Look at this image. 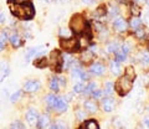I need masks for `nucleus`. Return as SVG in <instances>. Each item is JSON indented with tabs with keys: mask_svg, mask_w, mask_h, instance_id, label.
<instances>
[{
	"mask_svg": "<svg viewBox=\"0 0 149 129\" xmlns=\"http://www.w3.org/2000/svg\"><path fill=\"white\" fill-rule=\"evenodd\" d=\"M10 10L15 16L20 17V19L29 20L35 15V9L32 4L29 1L25 3H11L10 4Z\"/></svg>",
	"mask_w": 149,
	"mask_h": 129,
	"instance_id": "f257e3e1",
	"label": "nucleus"
},
{
	"mask_svg": "<svg viewBox=\"0 0 149 129\" xmlns=\"http://www.w3.org/2000/svg\"><path fill=\"white\" fill-rule=\"evenodd\" d=\"M132 88H133V80L125 75L123 77H120L114 85V89L117 91V93L119 96L128 94L129 91H132Z\"/></svg>",
	"mask_w": 149,
	"mask_h": 129,
	"instance_id": "f03ea898",
	"label": "nucleus"
},
{
	"mask_svg": "<svg viewBox=\"0 0 149 129\" xmlns=\"http://www.w3.org/2000/svg\"><path fill=\"white\" fill-rule=\"evenodd\" d=\"M86 26H87L86 19L83 15H81V14L73 15L71 21H70V27H71V30L74 32V34H81V32H83L86 29Z\"/></svg>",
	"mask_w": 149,
	"mask_h": 129,
	"instance_id": "7ed1b4c3",
	"label": "nucleus"
},
{
	"mask_svg": "<svg viewBox=\"0 0 149 129\" xmlns=\"http://www.w3.org/2000/svg\"><path fill=\"white\" fill-rule=\"evenodd\" d=\"M62 63H63V58L61 52L58 50H54L49 58V66L51 67V70L55 72H60L62 68Z\"/></svg>",
	"mask_w": 149,
	"mask_h": 129,
	"instance_id": "20e7f679",
	"label": "nucleus"
},
{
	"mask_svg": "<svg viewBox=\"0 0 149 129\" xmlns=\"http://www.w3.org/2000/svg\"><path fill=\"white\" fill-rule=\"evenodd\" d=\"M60 45L65 51H74V50L80 49V40L74 37H68V39H62L60 41Z\"/></svg>",
	"mask_w": 149,
	"mask_h": 129,
	"instance_id": "39448f33",
	"label": "nucleus"
},
{
	"mask_svg": "<svg viewBox=\"0 0 149 129\" xmlns=\"http://www.w3.org/2000/svg\"><path fill=\"white\" fill-rule=\"evenodd\" d=\"M26 121L31 127H34L35 124H37V121H39V113H37L36 109L30 108L27 110L26 112Z\"/></svg>",
	"mask_w": 149,
	"mask_h": 129,
	"instance_id": "423d86ee",
	"label": "nucleus"
},
{
	"mask_svg": "<svg viewBox=\"0 0 149 129\" xmlns=\"http://www.w3.org/2000/svg\"><path fill=\"white\" fill-rule=\"evenodd\" d=\"M40 82L39 81H36V80H30V81H27L26 83L24 85V91L25 92H29V93H31V92H36V91H39L40 89Z\"/></svg>",
	"mask_w": 149,
	"mask_h": 129,
	"instance_id": "0eeeda50",
	"label": "nucleus"
},
{
	"mask_svg": "<svg viewBox=\"0 0 149 129\" xmlns=\"http://www.w3.org/2000/svg\"><path fill=\"white\" fill-rule=\"evenodd\" d=\"M44 52H45L44 46H39V47H35V49H30L29 51L26 52V60H31V58L39 56V55L44 53Z\"/></svg>",
	"mask_w": 149,
	"mask_h": 129,
	"instance_id": "6e6552de",
	"label": "nucleus"
},
{
	"mask_svg": "<svg viewBox=\"0 0 149 129\" xmlns=\"http://www.w3.org/2000/svg\"><path fill=\"white\" fill-rule=\"evenodd\" d=\"M113 26L118 32H123L127 29V22H125L123 17H117V19H114V21H113Z\"/></svg>",
	"mask_w": 149,
	"mask_h": 129,
	"instance_id": "1a4fd4ad",
	"label": "nucleus"
},
{
	"mask_svg": "<svg viewBox=\"0 0 149 129\" xmlns=\"http://www.w3.org/2000/svg\"><path fill=\"white\" fill-rule=\"evenodd\" d=\"M104 71H106V67L102 63L96 62V63H93L91 66V73H92V75L101 76V75H103V73H104Z\"/></svg>",
	"mask_w": 149,
	"mask_h": 129,
	"instance_id": "9d476101",
	"label": "nucleus"
},
{
	"mask_svg": "<svg viewBox=\"0 0 149 129\" xmlns=\"http://www.w3.org/2000/svg\"><path fill=\"white\" fill-rule=\"evenodd\" d=\"M102 108H103L104 112H112L114 109V101L112 98L102 99Z\"/></svg>",
	"mask_w": 149,
	"mask_h": 129,
	"instance_id": "9b49d317",
	"label": "nucleus"
},
{
	"mask_svg": "<svg viewBox=\"0 0 149 129\" xmlns=\"http://www.w3.org/2000/svg\"><path fill=\"white\" fill-rule=\"evenodd\" d=\"M83 105H85L86 110H88L90 113H96L97 110H98V105H97L95 101H86Z\"/></svg>",
	"mask_w": 149,
	"mask_h": 129,
	"instance_id": "f8f14e48",
	"label": "nucleus"
},
{
	"mask_svg": "<svg viewBox=\"0 0 149 129\" xmlns=\"http://www.w3.org/2000/svg\"><path fill=\"white\" fill-rule=\"evenodd\" d=\"M55 109H57V112L62 113V112H66L67 110V103H66V99L65 98H61L60 97L58 101H57V104H56Z\"/></svg>",
	"mask_w": 149,
	"mask_h": 129,
	"instance_id": "ddd939ff",
	"label": "nucleus"
},
{
	"mask_svg": "<svg viewBox=\"0 0 149 129\" xmlns=\"http://www.w3.org/2000/svg\"><path fill=\"white\" fill-rule=\"evenodd\" d=\"M49 122H50V118L47 114H44V116L39 117V121H37V127L39 128H46L49 127Z\"/></svg>",
	"mask_w": 149,
	"mask_h": 129,
	"instance_id": "4468645a",
	"label": "nucleus"
},
{
	"mask_svg": "<svg viewBox=\"0 0 149 129\" xmlns=\"http://www.w3.org/2000/svg\"><path fill=\"white\" fill-rule=\"evenodd\" d=\"M9 41H10V44L14 47H19V46H21V44H22V40L17 34H13L10 36V39H9Z\"/></svg>",
	"mask_w": 149,
	"mask_h": 129,
	"instance_id": "2eb2a0df",
	"label": "nucleus"
},
{
	"mask_svg": "<svg viewBox=\"0 0 149 129\" xmlns=\"http://www.w3.org/2000/svg\"><path fill=\"white\" fill-rule=\"evenodd\" d=\"M111 71H112V73H113V75L118 76L119 73L122 72V67H120L119 62H117V61H112V62H111Z\"/></svg>",
	"mask_w": 149,
	"mask_h": 129,
	"instance_id": "dca6fc26",
	"label": "nucleus"
},
{
	"mask_svg": "<svg viewBox=\"0 0 149 129\" xmlns=\"http://www.w3.org/2000/svg\"><path fill=\"white\" fill-rule=\"evenodd\" d=\"M81 60H82V62L83 63H90L92 60H93V52L92 51H85V52H82L81 55Z\"/></svg>",
	"mask_w": 149,
	"mask_h": 129,
	"instance_id": "f3484780",
	"label": "nucleus"
},
{
	"mask_svg": "<svg viewBox=\"0 0 149 129\" xmlns=\"http://www.w3.org/2000/svg\"><path fill=\"white\" fill-rule=\"evenodd\" d=\"M139 61H141V64L144 68L149 67V53L148 52H142L141 57H139Z\"/></svg>",
	"mask_w": 149,
	"mask_h": 129,
	"instance_id": "a211bd4d",
	"label": "nucleus"
},
{
	"mask_svg": "<svg viewBox=\"0 0 149 129\" xmlns=\"http://www.w3.org/2000/svg\"><path fill=\"white\" fill-rule=\"evenodd\" d=\"M34 64H35L36 67H39V68H44V67H46L49 64V60L46 58V57H40V58L35 60Z\"/></svg>",
	"mask_w": 149,
	"mask_h": 129,
	"instance_id": "6ab92c4d",
	"label": "nucleus"
},
{
	"mask_svg": "<svg viewBox=\"0 0 149 129\" xmlns=\"http://www.w3.org/2000/svg\"><path fill=\"white\" fill-rule=\"evenodd\" d=\"M57 101H58V97H56L54 94H50L46 97V102H47V104L50 105L51 108H55L56 104H57Z\"/></svg>",
	"mask_w": 149,
	"mask_h": 129,
	"instance_id": "aec40b11",
	"label": "nucleus"
},
{
	"mask_svg": "<svg viewBox=\"0 0 149 129\" xmlns=\"http://www.w3.org/2000/svg\"><path fill=\"white\" fill-rule=\"evenodd\" d=\"M82 128H86V129H98L100 126L97 124V122L95 121V119H90V121H87L85 124H83Z\"/></svg>",
	"mask_w": 149,
	"mask_h": 129,
	"instance_id": "412c9836",
	"label": "nucleus"
},
{
	"mask_svg": "<svg viewBox=\"0 0 149 129\" xmlns=\"http://www.w3.org/2000/svg\"><path fill=\"white\" fill-rule=\"evenodd\" d=\"M50 88L51 91H58L60 89V82H58V78H51V81H50Z\"/></svg>",
	"mask_w": 149,
	"mask_h": 129,
	"instance_id": "4be33fe9",
	"label": "nucleus"
},
{
	"mask_svg": "<svg viewBox=\"0 0 149 129\" xmlns=\"http://www.w3.org/2000/svg\"><path fill=\"white\" fill-rule=\"evenodd\" d=\"M6 41H8V35H6L5 31H3L1 34H0V51H3V50H4Z\"/></svg>",
	"mask_w": 149,
	"mask_h": 129,
	"instance_id": "5701e85b",
	"label": "nucleus"
},
{
	"mask_svg": "<svg viewBox=\"0 0 149 129\" xmlns=\"http://www.w3.org/2000/svg\"><path fill=\"white\" fill-rule=\"evenodd\" d=\"M113 91H114V86L112 85V82H107V83L104 85V94L107 96H111L112 93H113Z\"/></svg>",
	"mask_w": 149,
	"mask_h": 129,
	"instance_id": "b1692460",
	"label": "nucleus"
},
{
	"mask_svg": "<svg viewBox=\"0 0 149 129\" xmlns=\"http://www.w3.org/2000/svg\"><path fill=\"white\" fill-rule=\"evenodd\" d=\"M141 25H142V20L139 19L138 16H134L133 19L130 20V26H132L134 30H137V29H138V27L141 26Z\"/></svg>",
	"mask_w": 149,
	"mask_h": 129,
	"instance_id": "393cba45",
	"label": "nucleus"
},
{
	"mask_svg": "<svg viewBox=\"0 0 149 129\" xmlns=\"http://www.w3.org/2000/svg\"><path fill=\"white\" fill-rule=\"evenodd\" d=\"M0 72H1V77H6L9 75V66L5 62H1L0 63Z\"/></svg>",
	"mask_w": 149,
	"mask_h": 129,
	"instance_id": "a878e982",
	"label": "nucleus"
},
{
	"mask_svg": "<svg viewBox=\"0 0 149 129\" xmlns=\"http://www.w3.org/2000/svg\"><path fill=\"white\" fill-rule=\"evenodd\" d=\"M130 11L134 16H139L141 15V6L138 5V4H133L132 6H130Z\"/></svg>",
	"mask_w": 149,
	"mask_h": 129,
	"instance_id": "bb28decb",
	"label": "nucleus"
},
{
	"mask_svg": "<svg viewBox=\"0 0 149 129\" xmlns=\"http://www.w3.org/2000/svg\"><path fill=\"white\" fill-rule=\"evenodd\" d=\"M107 12V8L104 5H101L96 9V16H104Z\"/></svg>",
	"mask_w": 149,
	"mask_h": 129,
	"instance_id": "cd10ccee",
	"label": "nucleus"
},
{
	"mask_svg": "<svg viewBox=\"0 0 149 129\" xmlns=\"http://www.w3.org/2000/svg\"><path fill=\"white\" fill-rule=\"evenodd\" d=\"M96 88H97V83H96V82H91V83L88 85L83 91H85V93H92V92L95 91Z\"/></svg>",
	"mask_w": 149,
	"mask_h": 129,
	"instance_id": "c85d7f7f",
	"label": "nucleus"
},
{
	"mask_svg": "<svg viewBox=\"0 0 149 129\" xmlns=\"http://www.w3.org/2000/svg\"><path fill=\"white\" fill-rule=\"evenodd\" d=\"M118 51V45L117 44H114V42H112V44H109V45H107V52H117Z\"/></svg>",
	"mask_w": 149,
	"mask_h": 129,
	"instance_id": "c756f323",
	"label": "nucleus"
},
{
	"mask_svg": "<svg viewBox=\"0 0 149 129\" xmlns=\"http://www.w3.org/2000/svg\"><path fill=\"white\" fill-rule=\"evenodd\" d=\"M125 76H128L129 78L134 80V77H136V73H134V68H133V67H130V66L125 68Z\"/></svg>",
	"mask_w": 149,
	"mask_h": 129,
	"instance_id": "7c9ffc66",
	"label": "nucleus"
},
{
	"mask_svg": "<svg viewBox=\"0 0 149 129\" xmlns=\"http://www.w3.org/2000/svg\"><path fill=\"white\" fill-rule=\"evenodd\" d=\"M146 35H147V32H146V30H143V29H138L136 30V36L137 37H139V39H143V37H146Z\"/></svg>",
	"mask_w": 149,
	"mask_h": 129,
	"instance_id": "2f4dec72",
	"label": "nucleus"
},
{
	"mask_svg": "<svg viewBox=\"0 0 149 129\" xmlns=\"http://www.w3.org/2000/svg\"><path fill=\"white\" fill-rule=\"evenodd\" d=\"M116 57H117V61H125L127 55L123 53L122 51H117V52H116Z\"/></svg>",
	"mask_w": 149,
	"mask_h": 129,
	"instance_id": "473e14b6",
	"label": "nucleus"
},
{
	"mask_svg": "<svg viewBox=\"0 0 149 129\" xmlns=\"http://www.w3.org/2000/svg\"><path fill=\"white\" fill-rule=\"evenodd\" d=\"M21 93H22L21 91H16L15 93H14V94L10 97V101H11V102H17V99L21 97Z\"/></svg>",
	"mask_w": 149,
	"mask_h": 129,
	"instance_id": "72a5a7b5",
	"label": "nucleus"
},
{
	"mask_svg": "<svg viewBox=\"0 0 149 129\" xmlns=\"http://www.w3.org/2000/svg\"><path fill=\"white\" fill-rule=\"evenodd\" d=\"M51 128H66V124L62 122V119H57V123L52 124Z\"/></svg>",
	"mask_w": 149,
	"mask_h": 129,
	"instance_id": "f704fd0d",
	"label": "nucleus"
},
{
	"mask_svg": "<svg viewBox=\"0 0 149 129\" xmlns=\"http://www.w3.org/2000/svg\"><path fill=\"white\" fill-rule=\"evenodd\" d=\"M83 89H85V87H83L82 83H77L73 86V92L74 93H80V92H82Z\"/></svg>",
	"mask_w": 149,
	"mask_h": 129,
	"instance_id": "c9c22d12",
	"label": "nucleus"
},
{
	"mask_svg": "<svg viewBox=\"0 0 149 129\" xmlns=\"http://www.w3.org/2000/svg\"><path fill=\"white\" fill-rule=\"evenodd\" d=\"M76 114H77V118L80 119V121H83V119L86 118V113H85V110H82V109H77Z\"/></svg>",
	"mask_w": 149,
	"mask_h": 129,
	"instance_id": "e433bc0d",
	"label": "nucleus"
},
{
	"mask_svg": "<svg viewBox=\"0 0 149 129\" xmlns=\"http://www.w3.org/2000/svg\"><path fill=\"white\" fill-rule=\"evenodd\" d=\"M95 98H101L102 94H103V91H101V89H96V91H93L92 93H91Z\"/></svg>",
	"mask_w": 149,
	"mask_h": 129,
	"instance_id": "4c0bfd02",
	"label": "nucleus"
},
{
	"mask_svg": "<svg viewBox=\"0 0 149 129\" xmlns=\"http://www.w3.org/2000/svg\"><path fill=\"white\" fill-rule=\"evenodd\" d=\"M123 53H125V55H128V52H129V45L128 44H124L123 46H122V50H120Z\"/></svg>",
	"mask_w": 149,
	"mask_h": 129,
	"instance_id": "58836bf2",
	"label": "nucleus"
},
{
	"mask_svg": "<svg viewBox=\"0 0 149 129\" xmlns=\"http://www.w3.org/2000/svg\"><path fill=\"white\" fill-rule=\"evenodd\" d=\"M25 126L24 124H21V123H19L17 121L16 122H14L13 124H11V128H24Z\"/></svg>",
	"mask_w": 149,
	"mask_h": 129,
	"instance_id": "ea45409f",
	"label": "nucleus"
},
{
	"mask_svg": "<svg viewBox=\"0 0 149 129\" xmlns=\"http://www.w3.org/2000/svg\"><path fill=\"white\" fill-rule=\"evenodd\" d=\"M6 20V15L4 11H0V24H3V22H5Z\"/></svg>",
	"mask_w": 149,
	"mask_h": 129,
	"instance_id": "a19ab883",
	"label": "nucleus"
},
{
	"mask_svg": "<svg viewBox=\"0 0 149 129\" xmlns=\"http://www.w3.org/2000/svg\"><path fill=\"white\" fill-rule=\"evenodd\" d=\"M144 24L149 26V11L146 14V15H144Z\"/></svg>",
	"mask_w": 149,
	"mask_h": 129,
	"instance_id": "79ce46f5",
	"label": "nucleus"
},
{
	"mask_svg": "<svg viewBox=\"0 0 149 129\" xmlns=\"http://www.w3.org/2000/svg\"><path fill=\"white\" fill-rule=\"evenodd\" d=\"M58 82H60V83H61L62 86L66 85V80H65V77H60V78H58Z\"/></svg>",
	"mask_w": 149,
	"mask_h": 129,
	"instance_id": "37998d69",
	"label": "nucleus"
},
{
	"mask_svg": "<svg viewBox=\"0 0 149 129\" xmlns=\"http://www.w3.org/2000/svg\"><path fill=\"white\" fill-rule=\"evenodd\" d=\"M67 31H68V30H66V29H62L60 34H61V36H63V35H65V36H67V35H68V32H67Z\"/></svg>",
	"mask_w": 149,
	"mask_h": 129,
	"instance_id": "c03bdc74",
	"label": "nucleus"
},
{
	"mask_svg": "<svg viewBox=\"0 0 149 129\" xmlns=\"http://www.w3.org/2000/svg\"><path fill=\"white\" fill-rule=\"evenodd\" d=\"M10 1H13V3H25V1H27V0H10Z\"/></svg>",
	"mask_w": 149,
	"mask_h": 129,
	"instance_id": "a18cd8bd",
	"label": "nucleus"
},
{
	"mask_svg": "<svg viewBox=\"0 0 149 129\" xmlns=\"http://www.w3.org/2000/svg\"><path fill=\"white\" fill-rule=\"evenodd\" d=\"M144 124H146V126L149 128V118H146V119H144Z\"/></svg>",
	"mask_w": 149,
	"mask_h": 129,
	"instance_id": "49530a36",
	"label": "nucleus"
},
{
	"mask_svg": "<svg viewBox=\"0 0 149 129\" xmlns=\"http://www.w3.org/2000/svg\"><path fill=\"white\" fill-rule=\"evenodd\" d=\"M93 1V0H82V3H85V4H91Z\"/></svg>",
	"mask_w": 149,
	"mask_h": 129,
	"instance_id": "de8ad7c7",
	"label": "nucleus"
},
{
	"mask_svg": "<svg viewBox=\"0 0 149 129\" xmlns=\"http://www.w3.org/2000/svg\"><path fill=\"white\" fill-rule=\"evenodd\" d=\"M147 109H148V112H149V105H148V107H147Z\"/></svg>",
	"mask_w": 149,
	"mask_h": 129,
	"instance_id": "09e8293b",
	"label": "nucleus"
},
{
	"mask_svg": "<svg viewBox=\"0 0 149 129\" xmlns=\"http://www.w3.org/2000/svg\"><path fill=\"white\" fill-rule=\"evenodd\" d=\"M42 1H49V0H42Z\"/></svg>",
	"mask_w": 149,
	"mask_h": 129,
	"instance_id": "8fccbe9b",
	"label": "nucleus"
},
{
	"mask_svg": "<svg viewBox=\"0 0 149 129\" xmlns=\"http://www.w3.org/2000/svg\"><path fill=\"white\" fill-rule=\"evenodd\" d=\"M62 1H65V0H62Z\"/></svg>",
	"mask_w": 149,
	"mask_h": 129,
	"instance_id": "3c124183",
	"label": "nucleus"
}]
</instances>
